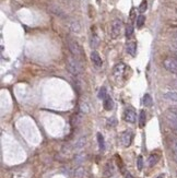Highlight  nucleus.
<instances>
[{"label":"nucleus","mask_w":177,"mask_h":178,"mask_svg":"<svg viewBox=\"0 0 177 178\" xmlns=\"http://www.w3.org/2000/svg\"><path fill=\"white\" fill-rule=\"evenodd\" d=\"M48 10L52 12L53 14L57 15L59 18H66V13L63 11V9L58 6H55V4H50L49 7H48Z\"/></svg>","instance_id":"0eeeda50"},{"label":"nucleus","mask_w":177,"mask_h":178,"mask_svg":"<svg viewBox=\"0 0 177 178\" xmlns=\"http://www.w3.org/2000/svg\"><path fill=\"white\" fill-rule=\"evenodd\" d=\"M173 154H174V160L177 162V140L174 141L173 143Z\"/></svg>","instance_id":"7c9ffc66"},{"label":"nucleus","mask_w":177,"mask_h":178,"mask_svg":"<svg viewBox=\"0 0 177 178\" xmlns=\"http://www.w3.org/2000/svg\"><path fill=\"white\" fill-rule=\"evenodd\" d=\"M114 107V102L112 100V97L107 96L105 100H104V108L106 109V111H112Z\"/></svg>","instance_id":"dca6fc26"},{"label":"nucleus","mask_w":177,"mask_h":178,"mask_svg":"<svg viewBox=\"0 0 177 178\" xmlns=\"http://www.w3.org/2000/svg\"><path fill=\"white\" fill-rule=\"evenodd\" d=\"M80 111H81L82 113H84V114H88V111H90V107L88 106V104L81 103V105H80Z\"/></svg>","instance_id":"bb28decb"},{"label":"nucleus","mask_w":177,"mask_h":178,"mask_svg":"<svg viewBox=\"0 0 177 178\" xmlns=\"http://www.w3.org/2000/svg\"><path fill=\"white\" fill-rule=\"evenodd\" d=\"M132 33H133V27L131 24H129V25H127V29H126V36L128 37V38H130V37L132 36Z\"/></svg>","instance_id":"393cba45"},{"label":"nucleus","mask_w":177,"mask_h":178,"mask_svg":"<svg viewBox=\"0 0 177 178\" xmlns=\"http://www.w3.org/2000/svg\"><path fill=\"white\" fill-rule=\"evenodd\" d=\"M166 119L171 127L177 125V107H170L165 113Z\"/></svg>","instance_id":"20e7f679"},{"label":"nucleus","mask_w":177,"mask_h":178,"mask_svg":"<svg viewBox=\"0 0 177 178\" xmlns=\"http://www.w3.org/2000/svg\"><path fill=\"white\" fill-rule=\"evenodd\" d=\"M163 66L167 71H170L171 73L177 74V59H175L174 57H170L166 58L163 61Z\"/></svg>","instance_id":"7ed1b4c3"},{"label":"nucleus","mask_w":177,"mask_h":178,"mask_svg":"<svg viewBox=\"0 0 177 178\" xmlns=\"http://www.w3.org/2000/svg\"><path fill=\"white\" fill-rule=\"evenodd\" d=\"M70 30L72 31V32H74V33H79V32L81 31V26H80V24H79L78 21H72V22L70 23Z\"/></svg>","instance_id":"a211bd4d"},{"label":"nucleus","mask_w":177,"mask_h":178,"mask_svg":"<svg viewBox=\"0 0 177 178\" xmlns=\"http://www.w3.org/2000/svg\"><path fill=\"white\" fill-rule=\"evenodd\" d=\"M67 44H68V48L70 50L71 55L73 56L74 58H77V59H79V60L83 59V57H84L83 49H82V47L78 44L77 42L73 41V39H71V38H69L68 42H67Z\"/></svg>","instance_id":"f03ea898"},{"label":"nucleus","mask_w":177,"mask_h":178,"mask_svg":"<svg viewBox=\"0 0 177 178\" xmlns=\"http://www.w3.org/2000/svg\"><path fill=\"white\" fill-rule=\"evenodd\" d=\"M71 123H72L73 126H78L79 123H81V117H80L79 115L73 116V118H72V120H71Z\"/></svg>","instance_id":"a878e982"},{"label":"nucleus","mask_w":177,"mask_h":178,"mask_svg":"<svg viewBox=\"0 0 177 178\" xmlns=\"http://www.w3.org/2000/svg\"><path fill=\"white\" fill-rule=\"evenodd\" d=\"M147 9H148V2L147 1H142L140 4V7H139V11H140L141 13H143V12H145Z\"/></svg>","instance_id":"c756f323"},{"label":"nucleus","mask_w":177,"mask_h":178,"mask_svg":"<svg viewBox=\"0 0 177 178\" xmlns=\"http://www.w3.org/2000/svg\"><path fill=\"white\" fill-rule=\"evenodd\" d=\"M175 59H177V52H174V56H173Z\"/></svg>","instance_id":"c9c22d12"},{"label":"nucleus","mask_w":177,"mask_h":178,"mask_svg":"<svg viewBox=\"0 0 177 178\" xmlns=\"http://www.w3.org/2000/svg\"><path fill=\"white\" fill-rule=\"evenodd\" d=\"M85 144H86V138L81 137L76 141V143H74V145H73V149L76 151H80V150H82V149L84 148Z\"/></svg>","instance_id":"f8f14e48"},{"label":"nucleus","mask_w":177,"mask_h":178,"mask_svg":"<svg viewBox=\"0 0 177 178\" xmlns=\"http://www.w3.org/2000/svg\"><path fill=\"white\" fill-rule=\"evenodd\" d=\"M85 160V154L84 153H79L74 156V163L76 164H81L83 161Z\"/></svg>","instance_id":"aec40b11"},{"label":"nucleus","mask_w":177,"mask_h":178,"mask_svg":"<svg viewBox=\"0 0 177 178\" xmlns=\"http://www.w3.org/2000/svg\"><path fill=\"white\" fill-rule=\"evenodd\" d=\"M158 162H159V155H158V154H151L150 157H149L148 164H149V166L150 167H152V166H154Z\"/></svg>","instance_id":"f3484780"},{"label":"nucleus","mask_w":177,"mask_h":178,"mask_svg":"<svg viewBox=\"0 0 177 178\" xmlns=\"http://www.w3.org/2000/svg\"><path fill=\"white\" fill-rule=\"evenodd\" d=\"M137 166H138V169L141 171L142 167H143V159L142 156H138V160H137Z\"/></svg>","instance_id":"cd10ccee"},{"label":"nucleus","mask_w":177,"mask_h":178,"mask_svg":"<svg viewBox=\"0 0 177 178\" xmlns=\"http://www.w3.org/2000/svg\"><path fill=\"white\" fill-rule=\"evenodd\" d=\"M124 119H125L127 123H136V119H137L136 113L133 111H131V109H127V111L124 113Z\"/></svg>","instance_id":"6e6552de"},{"label":"nucleus","mask_w":177,"mask_h":178,"mask_svg":"<svg viewBox=\"0 0 177 178\" xmlns=\"http://www.w3.org/2000/svg\"><path fill=\"white\" fill-rule=\"evenodd\" d=\"M156 178H164V175H160V176H158Z\"/></svg>","instance_id":"e433bc0d"},{"label":"nucleus","mask_w":177,"mask_h":178,"mask_svg":"<svg viewBox=\"0 0 177 178\" xmlns=\"http://www.w3.org/2000/svg\"><path fill=\"white\" fill-rule=\"evenodd\" d=\"M120 141H122V145L128 148L130 144H131V141H132V132L127 130L125 132L122 134V137H120Z\"/></svg>","instance_id":"423d86ee"},{"label":"nucleus","mask_w":177,"mask_h":178,"mask_svg":"<svg viewBox=\"0 0 177 178\" xmlns=\"http://www.w3.org/2000/svg\"><path fill=\"white\" fill-rule=\"evenodd\" d=\"M126 70V66L124 65V63H118V65H116L114 68V75L115 77H119V75H122L124 74V72H125Z\"/></svg>","instance_id":"ddd939ff"},{"label":"nucleus","mask_w":177,"mask_h":178,"mask_svg":"<svg viewBox=\"0 0 177 178\" xmlns=\"http://www.w3.org/2000/svg\"><path fill=\"white\" fill-rule=\"evenodd\" d=\"M171 86L177 90V79H175V80H173V81L171 82Z\"/></svg>","instance_id":"2f4dec72"},{"label":"nucleus","mask_w":177,"mask_h":178,"mask_svg":"<svg viewBox=\"0 0 177 178\" xmlns=\"http://www.w3.org/2000/svg\"><path fill=\"white\" fill-rule=\"evenodd\" d=\"M114 166H113V164L111 163V162H108V163L105 165V167H104V172H103V175L104 177H111V176H113L114 175Z\"/></svg>","instance_id":"9b49d317"},{"label":"nucleus","mask_w":177,"mask_h":178,"mask_svg":"<svg viewBox=\"0 0 177 178\" xmlns=\"http://www.w3.org/2000/svg\"><path fill=\"white\" fill-rule=\"evenodd\" d=\"M85 174V169L83 166H78L76 169H74L73 173V178H83Z\"/></svg>","instance_id":"4468645a"},{"label":"nucleus","mask_w":177,"mask_h":178,"mask_svg":"<svg viewBox=\"0 0 177 178\" xmlns=\"http://www.w3.org/2000/svg\"><path fill=\"white\" fill-rule=\"evenodd\" d=\"M143 104L144 106H151L152 105V97L150 96V94H145L143 96Z\"/></svg>","instance_id":"4be33fe9"},{"label":"nucleus","mask_w":177,"mask_h":178,"mask_svg":"<svg viewBox=\"0 0 177 178\" xmlns=\"http://www.w3.org/2000/svg\"><path fill=\"white\" fill-rule=\"evenodd\" d=\"M97 142H99V148L100 150H104L105 149V142H104V138L102 134H97Z\"/></svg>","instance_id":"412c9836"},{"label":"nucleus","mask_w":177,"mask_h":178,"mask_svg":"<svg viewBox=\"0 0 177 178\" xmlns=\"http://www.w3.org/2000/svg\"><path fill=\"white\" fill-rule=\"evenodd\" d=\"M91 60H92L93 65L95 66V67L100 68L102 66V58H101V56L99 55V52H92L91 54Z\"/></svg>","instance_id":"9d476101"},{"label":"nucleus","mask_w":177,"mask_h":178,"mask_svg":"<svg viewBox=\"0 0 177 178\" xmlns=\"http://www.w3.org/2000/svg\"><path fill=\"white\" fill-rule=\"evenodd\" d=\"M106 123H107V126H108V127H111V128H113V127L116 126V123H117V121H116V119H115V118H108V119H107Z\"/></svg>","instance_id":"c85d7f7f"},{"label":"nucleus","mask_w":177,"mask_h":178,"mask_svg":"<svg viewBox=\"0 0 177 178\" xmlns=\"http://www.w3.org/2000/svg\"><path fill=\"white\" fill-rule=\"evenodd\" d=\"M107 96H108V95H107V92H106V88H105V86L101 88L100 93H99V97H100V98H102V100H105Z\"/></svg>","instance_id":"b1692460"},{"label":"nucleus","mask_w":177,"mask_h":178,"mask_svg":"<svg viewBox=\"0 0 177 178\" xmlns=\"http://www.w3.org/2000/svg\"><path fill=\"white\" fill-rule=\"evenodd\" d=\"M145 22V17L144 15H139L138 18H137V27H141V26L143 25V23Z\"/></svg>","instance_id":"5701e85b"},{"label":"nucleus","mask_w":177,"mask_h":178,"mask_svg":"<svg viewBox=\"0 0 177 178\" xmlns=\"http://www.w3.org/2000/svg\"><path fill=\"white\" fill-rule=\"evenodd\" d=\"M172 129L174 130V132H175V134H176V136H177V125H176V126H173V127H172Z\"/></svg>","instance_id":"f704fd0d"},{"label":"nucleus","mask_w":177,"mask_h":178,"mask_svg":"<svg viewBox=\"0 0 177 178\" xmlns=\"http://www.w3.org/2000/svg\"><path fill=\"white\" fill-rule=\"evenodd\" d=\"M176 12H177V10H176Z\"/></svg>","instance_id":"58836bf2"},{"label":"nucleus","mask_w":177,"mask_h":178,"mask_svg":"<svg viewBox=\"0 0 177 178\" xmlns=\"http://www.w3.org/2000/svg\"><path fill=\"white\" fill-rule=\"evenodd\" d=\"M172 46H173V49H174V52H177V41H175L172 44Z\"/></svg>","instance_id":"72a5a7b5"},{"label":"nucleus","mask_w":177,"mask_h":178,"mask_svg":"<svg viewBox=\"0 0 177 178\" xmlns=\"http://www.w3.org/2000/svg\"><path fill=\"white\" fill-rule=\"evenodd\" d=\"M163 98L170 100V102H174L177 103V90L176 91H168L163 94Z\"/></svg>","instance_id":"1a4fd4ad"},{"label":"nucleus","mask_w":177,"mask_h":178,"mask_svg":"<svg viewBox=\"0 0 177 178\" xmlns=\"http://www.w3.org/2000/svg\"><path fill=\"white\" fill-rule=\"evenodd\" d=\"M136 52H137V44L135 42H130L127 45V52L131 56H136Z\"/></svg>","instance_id":"2eb2a0df"},{"label":"nucleus","mask_w":177,"mask_h":178,"mask_svg":"<svg viewBox=\"0 0 177 178\" xmlns=\"http://www.w3.org/2000/svg\"><path fill=\"white\" fill-rule=\"evenodd\" d=\"M145 119H147V115H145V111H141L140 117H139V126L140 128H143L145 126Z\"/></svg>","instance_id":"6ab92c4d"},{"label":"nucleus","mask_w":177,"mask_h":178,"mask_svg":"<svg viewBox=\"0 0 177 178\" xmlns=\"http://www.w3.org/2000/svg\"><path fill=\"white\" fill-rule=\"evenodd\" d=\"M122 27V20L116 19V20H114V21H113V23H112V30H111V35H112V37H113V38H117V37L120 35Z\"/></svg>","instance_id":"39448f33"},{"label":"nucleus","mask_w":177,"mask_h":178,"mask_svg":"<svg viewBox=\"0 0 177 178\" xmlns=\"http://www.w3.org/2000/svg\"><path fill=\"white\" fill-rule=\"evenodd\" d=\"M175 36H176V37H177V32H176V33H175Z\"/></svg>","instance_id":"4c0bfd02"},{"label":"nucleus","mask_w":177,"mask_h":178,"mask_svg":"<svg viewBox=\"0 0 177 178\" xmlns=\"http://www.w3.org/2000/svg\"><path fill=\"white\" fill-rule=\"evenodd\" d=\"M59 2H61L63 4H70V0H58Z\"/></svg>","instance_id":"473e14b6"},{"label":"nucleus","mask_w":177,"mask_h":178,"mask_svg":"<svg viewBox=\"0 0 177 178\" xmlns=\"http://www.w3.org/2000/svg\"><path fill=\"white\" fill-rule=\"evenodd\" d=\"M66 67L68 69V71L72 73L73 75H79V74L82 73L83 71V68H82V65L80 62V60L74 58L73 56H68L66 60Z\"/></svg>","instance_id":"f257e3e1"}]
</instances>
